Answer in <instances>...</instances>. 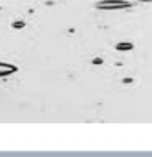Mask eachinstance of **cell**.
<instances>
[{
	"mask_svg": "<svg viewBox=\"0 0 152 157\" xmlns=\"http://www.w3.org/2000/svg\"><path fill=\"white\" fill-rule=\"evenodd\" d=\"M125 6H130L128 2H117V0H104V2L98 3V8L103 10H109V8H125Z\"/></svg>",
	"mask_w": 152,
	"mask_h": 157,
	"instance_id": "cell-1",
	"label": "cell"
},
{
	"mask_svg": "<svg viewBox=\"0 0 152 157\" xmlns=\"http://www.w3.org/2000/svg\"><path fill=\"white\" fill-rule=\"evenodd\" d=\"M13 72H16V66H11V64L0 63V77L10 75V74H13Z\"/></svg>",
	"mask_w": 152,
	"mask_h": 157,
	"instance_id": "cell-2",
	"label": "cell"
},
{
	"mask_svg": "<svg viewBox=\"0 0 152 157\" xmlns=\"http://www.w3.org/2000/svg\"><path fill=\"white\" fill-rule=\"evenodd\" d=\"M142 2H147V0H142Z\"/></svg>",
	"mask_w": 152,
	"mask_h": 157,
	"instance_id": "cell-4",
	"label": "cell"
},
{
	"mask_svg": "<svg viewBox=\"0 0 152 157\" xmlns=\"http://www.w3.org/2000/svg\"><path fill=\"white\" fill-rule=\"evenodd\" d=\"M117 48L119 50H130V48H131V45H130V44H119Z\"/></svg>",
	"mask_w": 152,
	"mask_h": 157,
	"instance_id": "cell-3",
	"label": "cell"
}]
</instances>
